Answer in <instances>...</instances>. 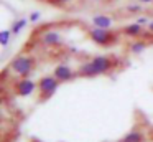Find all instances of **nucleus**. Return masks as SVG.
Here are the masks:
<instances>
[{"mask_svg":"<svg viewBox=\"0 0 153 142\" xmlns=\"http://www.w3.org/2000/svg\"><path fill=\"white\" fill-rule=\"evenodd\" d=\"M53 76L59 83H68V81H73V79L76 78L77 71H74V68L69 66L68 63H61V65H58L56 68L53 69Z\"/></svg>","mask_w":153,"mask_h":142,"instance_id":"nucleus-6","label":"nucleus"},{"mask_svg":"<svg viewBox=\"0 0 153 142\" xmlns=\"http://www.w3.org/2000/svg\"><path fill=\"white\" fill-rule=\"evenodd\" d=\"M77 76H82V78H94V76H99V73H97L96 66L92 65V61L89 59V61L79 65V68H77Z\"/></svg>","mask_w":153,"mask_h":142,"instance_id":"nucleus-10","label":"nucleus"},{"mask_svg":"<svg viewBox=\"0 0 153 142\" xmlns=\"http://www.w3.org/2000/svg\"><path fill=\"white\" fill-rule=\"evenodd\" d=\"M143 140H145V134L138 129H132L120 139V142H143Z\"/></svg>","mask_w":153,"mask_h":142,"instance_id":"nucleus-11","label":"nucleus"},{"mask_svg":"<svg viewBox=\"0 0 153 142\" xmlns=\"http://www.w3.org/2000/svg\"><path fill=\"white\" fill-rule=\"evenodd\" d=\"M41 43H43L45 46H58L63 43V38H61V35L58 32H53V30H48V32H45L43 35H41Z\"/></svg>","mask_w":153,"mask_h":142,"instance_id":"nucleus-8","label":"nucleus"},{"mask_svg":"<svg viewBox=\"0 0 153 142\" xmlns=\"http://www.w3.org/2000/svg\"><path fill=\"white\" fill-rule=\"evenodd\" d=\"M91 61H92L94 66H96V69H97V73H99V74H109L114 68H117L115 59H114L112 56H109V55L94 56Z\"/></svg>","mask_w":153,"mask_h":142,"instance_id":"nucleus-5","label":"nucleus"},{"mask_svg":"<svg viewBox=\"0 0 153 142\" xmlns=\"http://www.w3.org/2000/svg\"><path fill=\"white\" fill-rule=\"evenodd\" d=\"M87 36L92 43L99 46H112L117 43V35L112 30H104V28H91L87 32Z\"/></svg>","mask_w":153,"mask_h":142,"instance_id":"nucleus-3","label":"nucleus"},{"mask_svg":"<svg viewBox=\"0 0 153 142\" xmlns=\"http://www.w3.org/2000/svg\"><path fill=\"white\" fill-rule=\"evenodd\" d=\"M146 48H148V43L146 41H143V40H135V41L128 46V51L133 53V55H140V53H143Z\"/></svg>","mask_w":153,"mask_h":142,"instance_id":"nucleus-12","label":"nucleus"},{"mask_svg":"<svg viewBox=\"0 0 153 142\" xmlns=\"http://www.w3.org/2000/svg\"><path fill=\"white\" fill-rule=\"evenodd\" d=\"M127 10H128V12H140V7L138 5H128Z\"/></svg>","mask_w":153,"mask_h":142,"instance_id":"nucleus-18","label":"nucleus"},{"mask_svg":"<svg viewBox=\"0 0 153 142\" xmlns=\"http://www.w3.org/2000/svg\"><path fill=\"white\" fill-rule=\"evenodd\" d=\"M122 33L125 36H128V38H138V36H142L143 33V25H140V23H128V25H125L122 28Z\"/></svg>","mask_w":153,"mask_h":142,"instance_id":"nucleus-9","label":"nucleus"},{"mask_svg":"<svg viewBox=\"0 0 153 142\" xmlns=\"http://www.w3.org/2000/svg\"><path fill=\"white\" fill-rule=\"evenodd\" d=\"M10 36H12V30H2L0 32V45L7 46L10 43Z\"/></svg>","mask_w":153,"mask_h":142,"instance_id":"nucleus-14","label":"nucleus"},{"mask_svg":"<svg viewBox=\"0 0 153 142\" xmlns=\"http://www.w3.org/2000/svg\"><path fill=\"white\" fill-rule=\"evenodd\" d=\"M148 32H150V33H153V20L150 22V25H148Z\"/></svg>","mask_w":153,"mask_h":142,"instance_id":"nucleus-19","label":"nucleus"},{"mask_svg":"<svg viewBox=\"0 0 153 142\" xmlns=\"http://www.w3.org/2000/svg\"><path fill=\"white\" fill-rule=\"evenodd\" d=\"M140 3H153V0H138Z\"/></svg>","mask_w":153,"mask_h":142,"instance_id":"nucleus-20","label":"nucleus"},{"mask_svg":"<svg viewBox=\"0 0 153 142\" xmlns=\"http://www.w3.org/2000/svg\"><path fill=\"white\" fill-rule=\"evenodd\" d=\"M36 59L31 55H18L10 61V71L18 78H30V74L35 71Z\"/></svg>","mask_w":153,"mask_h":142,"instance_id":"nucleus-1","label":"nucleus"},{"mask_svg":"<svg viewBox=\"0 0 153 142\" xmlns=\"http://www.w3.org/2000/svg\"><path fill=\"white\" fill-rule=\"evenodd\" d=\"M40 18H41V13H40V12H31V13H30V22L36 23Z\"/></svg>","mask_w":153,"mask_h":142,"instance_id":"nucleus-16","label":"nucleus"},{"mask_svg":"<svg viewBox=\"0 0 153 142\" xmlns=\"http://www.w3.org/2000/svg\"><path fill=\"white\" fill-rule=\"evenodd\" d=\"M92 25L96 28H104V30H112L114 26V18L110 15H105V13H99V15H94L91 18Z\"/></svg>","mask_w":153,"mask_h":142,"instance_id":"nucleus-7","label":"nucleus"},{"mask_svg":"<svg viewBox=\"0 0 153 142\" xmlns=\"http://www.w3.org/2000/svg\"><path fill=\"white\" fill-rule=\"evenodd\" d=\"M61 83L54 78L53 74H46V76H41L38 79V92H40V101L45 102L58 91Z\"/></svg>","mask_w":153,"mask_h":142,"instance_id":"nucleus-2","label":"nucleus"},{"mask_svg":"<svg viewBox=\"0 0 153 142\" xmlns=\"http://www.w3.org/2000/svg\"><path fill=\"white\" fill-rule=\"evenodd\" d=\"M25 26H27V18H18L17 22H13V25H12V35H18Z\"/></svg>","mask_w":153,"mask_h":142,"instance_id":"nucleus-13","label":"nucleus"},{"mask_svg":"<svg viewBox=\"0 0 153 142\" xmlns=\"http://www.w3.org/2000/svg\"><path fill=\"white\" fill-rule=\"evenodd\" d=\"M137 23H140V25H145V26H148V25H150V20L146 18V17H140V18L137 20Z\"/></svg>","mask_w":153,"mask_h":142,"instance_id":"nucleus-17","label":"nucleus"},{"mask_svg":"<svg viewBox=\"0 0 153 142\" xmlns=\"http://www.w3.org/2000/svg\"><path fill=\"white\" fill-rule=\"evenodd\" d=\"M92 2H104V0H92Z\"/></svg>","mask_w":153,"mask_h":142,"instance_id":"nucleus-21","label":"nucleus"},{"mask_svg":"<svg viewBox=\"0 0 153 142\" xmlns=\"http://www.w3.org/2000/svg\"><path fill=\"white\" fill-rule=\"evenodd\" d=\"M48 3L53 5V7H58V8H64V7L71 5L73 0H48Z\"/></svg>","mask_w":153,"mask_h":142,"instance_id":"nucleus-15","label":"nucleus"},{"mask_svg":"<svg viewBox=\"0 0 153 142\" xmlns=\"http://www.w3.org/2000/svg\"><path fill=\"white\" fill-rule=\"evenodd\" d=\"M36 89H38V83H35L33 79H30V78H20L18 81H15V84H13L15 94L20 96V98H28V96H31Z\"/></svg>","mask_w":153,"mask_h":142,"instance_id":"nucleus-4","label":"nucleus"}]
</instances>
